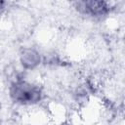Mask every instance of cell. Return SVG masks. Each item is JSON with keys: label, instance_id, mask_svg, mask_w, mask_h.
<instances>
[{"label": "cell", "instance_id": "6da1fadb", "mask_svg": "<svg viewBox=\"0 0 125 125\" xmlns=\"http://www.w3.org/2000/svg\"><path fill=\"white\" fill-rule=\"evenodd\" d=\"M10 97L14 102L21 105H34L41 101L42 90L33 83L19 80L11 85Z\"/></svg>", "mask_w": 125, "mask_h": 125}, {"label": "cell", "instance_id": "3957f363", "mask_svg": "<svg viewBox=\"0 0 125 125\" xmlns=\"http://www.w3.org/2000/svg\"><path fill=\"white\" fill-rule=\"evenodd\" d=\"M21 62L25 68H34L40 63V56L33 49H24L21 55Z\"/></svg>", "mask_w": 125, "mask_h": 125}, {"label": "cell", "instance_id": "7a4b0ae2", "mask_svg": "<svg viewBox=\"0 0 125 125\" xmlns=\"http://www.w3.org/2000/svg\"><path fill=\"white\" fill-rule=\"evenodd\" d=\"M79 9L88 15L91 16H102L107 13L108 3L104 1H83L78 3Z\"/></svg>", "mask_w": 125, "mask_h": 125}, {"label": "cell", "instance_id": "277c9868", "mask_svg": "<svg viewBox=\"0 0 125 125\" xmlns=\"http://www.w3.org/2000/svg\"><path fill=\"white\" fill-rule=\"evenodd\" d=\"M61 125H71V124H69V123H62Z\"/></svg>", "mask_w": 125, "mask_h": 125}]
</instances>
